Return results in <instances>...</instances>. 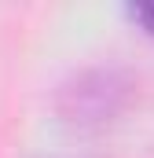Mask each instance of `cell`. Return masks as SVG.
<instances>
[{
    "label": "cell",
    "mask_w": 154,
    "mask_h": 158,
    "mask_svg": "<svg viewBox=\"0 0 154 158\" xmlns=\"http://www.w3.org/2000/svg\"><path fill=\"white\" fill-rule=\"evenodd\" d=\"M132 96H136V81L125 66L95 63L74 70L55 88V114L77 132H95L121 118Z\"/></svg>",
    "instance_id": "cell-1"
},
{
    "label": "cell",
    "mask_w": 154,
    "mask_h": 158,
    "mask_svg": "<svg viewBox=\"0 0 154 158\" xmlns=\"http://www.w3.org/2000/svg\"><path fill=\"white\" fill-rule=\"evenodd\" d=\"M128 11H132V19H140V22H143V30H147V33H154V0L132 4Z\"/></svg>",
    "instance_id": "cell-2"
},
{
    "label": "cell",
    "mask_w": 154,
    "mask_h": 158,
    "mask_svg": "<svg viewBox=\"0 0 154 158\" xmlns=\"http://www.w3.org/2000/svg\"><path fill=\"white\" fill-rule=\"evenodd\" d=\"M33 158H95V155H33Z\"/></svg>",
    "instance_id": "cell-3"
}]
</instances>
